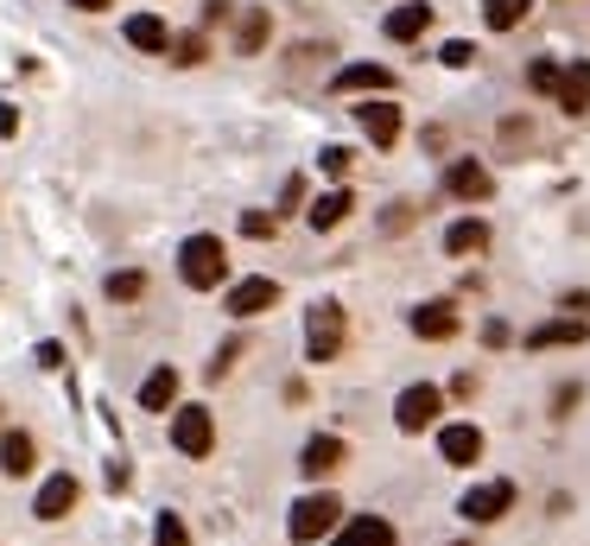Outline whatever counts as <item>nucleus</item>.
Instances as JSON below:
<instances>
[{"label":"nucleus","mask_w":590,"mask_h":546,"mask_svg":"<svg viewBox=\"0 0 590 546\" xmlns=\"http://www.w3.org/2000/svg\"><path fill=\"white\" fill-rule=\"evenodd\" d=\"M444 191L457 204H489V166L482 159H451L444 166Z\"/></svg>","instance_id":"obj_8"},{"label":"nucleus","mask_w":590,"mask_h":546,"mask_svg":"<svg viewBox=\"0 0 590 546\" xmlns=\"http://www.w3.org/2000/svg\"><path fill=\"white\" fill-rule=\"evenodd\" d=\"M179 280L190 292H210L229 280V248H222L217 235H190L185 248H179Z\"/></svg>","instance_id":"obj_1"},{"label":"nucleus","mask_w":590,"mask_h":546,"mask_svg":"<svg viewBox=\"0 0 590 546\" xmlns=\"http://www.w3.org/2000/svg\"><path fill=\"white\" fill-rule=\"evenodd\" d=\"M273 229H280V217H267V210H248V217H242V235H255V242H267Z\"/></svg>","instance_id":"obj_32"},{"label":"nucleus","mask_w":590,"mask_h":546,"mask_svg":"<svg viewBox=\"0 0 590 546\" xmlns=\"http://www.w3.org/2000/svg\"><path fill=\"white\" fill-rule=\"evenodd\" d=\"M331 546H394V527H388L381 514H356V521H343V527H336Z\"/></svg>","instance_id":"obj_16"},{"label":"nucleus","mask_w":590,"mask_h":546,"mask_svg":"<svg viewBox=\"0 0 590 546\" xmlns=\"http://www.w3.org/2000/svg\"><path fill=\"white\" fill-rule=\"evenodd\" d=\"M273 33V20H267V7H242V26H235V58H255L260 45Z\"/></svg>","instance_id":"obj_21"},{"label":"nucleus","mask_w":590,"mask_h":546,"mask_svg":"<svg viewBox=\"0 0 590 546\" xmlns=\"http://www.w3.org/2000/svg\"><path fill=\"white\" fill-rule=\"evenodd\" d=\"M470 58H477V45H470V38H451V45L439 51V64H451V71H464Z\"/></svg>","instance_id":"obj_30"},{"label":"nucleus","mask_w":590,"mask_h":546,"mask_svg":"<svg viewBox=\"0 0 590 546\" xmlns=\"http://www.w3.org/2000/svg\"><path fill=\"white\" fill-rule=\"evenodd\" d=\"M204 58H210L204 33H179V38H172V64H204Z\"/></svg>","instance_id":"obj_29"},{"label":"nucleus","mask_w":590,"mask_h":546,"mask_svg":"<svg viewBox=\"0 0 590 546\" xmlns=\"http://www.w3.org/2000/svg\"><path fill=\"white\" fill-rule=\"evenodd\" d=\"M508 509H515V483H477V489L457 502V514H464V521H477V527L502 521Z\"/></svg>","instance_id":"obj_6"},{"label":"nucleus","mask_w":590,"mask_h":546,"mask_svg":"<svg viewBox=\"0 0 590 546\" xmlns=\"http://www.w3.org/2000/svg\"><path fill=\"white\" fill-rule=\"evenodd\" d=\"M439 458H444V464H477V458H482V433H477V426H464V420H457V426H439Z\"/></svg>","instance_id":"obj_13"},{"label":"nucleus","mask_w":590,"mask_h":546,"mask_svg":"<svg viewBox=\"0 0 590 546\" xmlns=\"http://www.w3.org/2000/svg\"><path fill=\"white\" fill-rule=\"evenodd\" d=\"M343 337H349V325H343V305H311L305 312V356L311 363H336V350H343Z\"/></svg>","instance_id":"obj_2"},{"label":"nucleus","mask_w":590,"mask_h":546,"mask_svg":"<svg viewBox=\"0 0 590 546\" xmlns=\"http://www.w3.org/2000/svg\"><path fill=\"white\" fill-rule=\"evenodd\" d=\"M172 445H179L185 458H210V451H217V420H210V407H179V413H172Z\"/></svg>","instance_id":"obj_4"},{"label":"nucleus","mask_w":590,"mask_h":546,"mask_svg":"<svg viewBox=\"0 0 590 546\" xmlns=\"http://www.w3.org/2000/svg\"><path fill=\"white\" fill-rule=\"evenodd\" d=\"M127 45H134V51H172V33H165L159 13H134V20H127Z\"/></svg>","instance_id":"obj_23"},{"label":"nucleus","mask_w":590,"mask_h":546,"mask_svg":"<svg viewBox=\"0 0 590 546\" xmlns=\"http://www.w3.org/2000/svg\"><path fill=\"white\" fill-rule=\"evenodd\" d=\"M406 222H413V204H394V217H381V235H401Z\"/></svg>","instance_id":"obj_35"},{"label":"nucleus","mask_w":590,"mask_h":546,"mask_svg":"<svg viewBox=\"0 0 590 546\" xmlns=\"http://www.w3.org/2000/svg\"><path fill=\"white\" fill-rule=\"evenodd\" d=\"M590 337V318H546V325H533L527 330V350H571V343H585Z\"/></svg>","instance_id":"obj_10"},{"label":"nucleus","mask_w":590,"mask_h":546,"mask_svg":"<svg viewBox=\"0 0 590 546\" xmlns=\"http://www.w3.org/2000/svg\"><path fill=\"white\" fill-rule=\"evenodd\" d=\"M508 337H515V330L502 325V318H489V325H482V343H489V350H508Z\"/></svg>","instance_id":"obj_33"},{"label":"nucleus","mask_w":590,"mask_h":546,"mask_svg":"<svg viewBox=\"0 0 590 546\" xmlns=\"http://www.w3.org/2000/svg\"><path fill=\"white\" fill-rule=\"evenodd\" d=\"M235 356H242V343H222V350H217V363H210V381H222V375H229V363H235Z\"/></svg>","instance_id":"obj_34"},{"label":"nucleus","mask_w":590,"mask_h":546,"mask_svg":"<svg viewBox=\"0 0 590 546\" xmlns=\"http://www.w3.org/2000/svg\"><path fill=\"white\" fill-rule=\"evenodd\" d=\"M444 248H451V255H482V248H489V222H482V217H457L451 229H444Z\"/></svg>","instance_id":"obj_20"},{"label":"nucleus","mask_w":590,"mask_h":546,"mask_svg":"<svg viewBox=\"0 0 590 546\" xmlns=\"http://www.w3.org/2000/svg\"><path fill=\"white\" fill-rule=\"evenodd\" d=\"M527 7L533 0H482V20H489V33H515L520 20H527Z\"/></svg>","instance_id":"obj_25"},{"label":"nucleus","mask_w":590,"mask_h":546,"mask_svg":"<svg viewBox=\"0 0 590 546\" xmlns=\"http://www.w3.org/2000/svg\"><path fill=\"white\" fill-rule=\"evenodd\" d=\"M38 368H64V343H38Z\"/></svg>","instance_id":"obj_37"},{"label":"nucleus","mask_w":590,"mask_h":546,"mask_svg":"<svg viewBox=\"0 0 590 546\" xmlns=\"http://www.w3.org/2000/svg\"><path fill=\"white\" fill-rule=\"evenodd\" d=\"M558 109H565V114H585L590 109V58L565 64V76H558Z\"/></svg>","instance_id":"obj_18"},{"label":"nucleus","mask_w":590,"mask_h":546,"mask_svg":"<svg viewBox=\"0 0 590 546\" xmlns=\"http://www.w3.org/2000/svg\"><path fill=\"white\" fill-rule=\"evenodd\" d=\"M439 413H444V395L432 381H413L401 401H394V426H401V433H426V426H439Z\"/></svg>","instance_id":"obj_5"},{"label":"nucleus","mask_w":590,"mask_h":546,"mask_svg":"<svg viewBox=\"0 0 590 546\" xmlns=\"http://www.w3.org/2000/svg\"><path fill=\"white\" fill-rule=\"evenodd\" d=\"M172 401H179V368L165 363V368H152L147 381H140V407H147V413H165Z\"/></svg>","instance_id":"obj_22"},{"label":"nucleus","mask_w":590,"mask_h":546,"mask_svg":"<svg viewBox=\"0 0 590 546\" xmlns=\"http://www.w3.org/2000/svg\"><path fill=\"white\" fill-rule=\"evenodd\" d=\"M349 166H356V153H349V146H324V153H318V172H324V179H349Z\"/></svg>","instance_id":"obj_28"},{"label":"nucleus","mask_w":590,"mask_h":546,"mask_svg":"<svg viewBox=\"0 0 590 546\" xmlns=\"http://www.w3.org/2000/svg\"><path fill=\"white\" fill-rule=\"evenodd\" d=\"M33 464H38L33 433H0V471H7V476H33Z\"/></svg>","instance_id":"obj_19"},{"label":"nucleus","mask_w":590,"mask_h":546,"mask_svg":"<svg viewBox=\"0 0 590 546\" xmlns=\"http://www.w3.org/2000/svg\"><path fill=\"white\" fill-rule=\"evenodd\" d=\"M374 89H394L388 64H343L336 71V96H374Z\"/></svg>","instance_id":"obj_14"},{"label":"nucleus","mask_w":590,"mask_h":546,"mask_svg":"<svg viewBox=\"0 0 590 546\" xmlns=\"http://www.w3.org/2000/svg\"><path fill=\"white\" fill-rule=\"evenodd\" d=\"M413 337H426V343H444V337H457V312L432 299V305H413Z\"/></svg>","instance_id":"obj_15"},{"label":"nucleus","mask_w":590,"mask_h":546,"mask_svg":"<svg viewBox=\"0 0 590 546\" xmlns=\"http://www.w3.org/2000/svg\"><path fill=\"white\" fill-rule=\"evenodd\" d=\"M336 514H343V502L336 496H298L293 502V521H286V534H293L298 546L324 541V534H336Z\"/></svg>","instance_id":"obj_3"},{"label":"nucleus","mask_w":590,"mask_h":546,"mask_svg":"<svg viewBox=\"0 0 590 546\" xmlns=\"http://www.w3.org/2000/svg\"><path fill=\"white\" fill-rule=\"evenodd\" d=\"M426 26H432V7H426V0H406V7H394V13H388V38H394V45L426 38Z\"/></svg>","instance_id":"obj_17"},{"label":"nucleus","mask_w":590,"mask_h":546,"mask_svg":"<svg viewBox=\"0 0 590 546\" xmlns=\"http://www.w3.org/2000/svg\"><path fill=\"white\" fill-rule=\"evenodd\" d=\"M13 134H20V109H13V102H0V141H13Z\"/></svg>","instance_id":"obj_36"},{"label":"nucleus","mask_w":590,"mask_h":546,"mask_svg":"<svg viewBox=\"0 0 590 546\" xmlns=\"http://www.w3.org/2000/svg\"><path fill=\"white\" fill-rule=\"evenodd\" d=\"M273 305H280V280H267V274L229 287V312H235V318H260V312H273Z\"/></svg>","instance_id":"obj_9"},{"label":"nucleus","mask_w":590,"mask_h":546,"mask_svg":"<svg viewBox=\"0 0 590 546\" xmlns=\"http://www.w3.org/2000/svg\"><path fill=\"white\" fill-rule=\"evenodd\" d=\"M71 7H83V13H102V7H109V0H71Z\"/></svg>","instance_id":"obj_39"},{"label":"nucleus","mask_w":590,"mask_h":546,"mask_svg":"<svg viewBox=\"0 0 590 546\" xmlns=\"http://www.w3.org/2000/svg\"><path fill=\"white\" fill-rule=\"evenodd\" d=\"M152 541H159V546H185V521H179V514H159Z\"/></svg>","instance_id":"obj_31"},{"label":"nucleus","mask_w":590,"mask_h":546,"mask_svg":"<svg viewBox=\"0 0 590 546\" xmlns=\"http://www.w3.org/2000/svg\"><path fill=\"white\" fill-rule=\"evenodd\" d=\"M356 121H362V134H369L374 146H394L401 141V109H394V102H388V96H374V102H362V109H356Z\"/></svg>","instance_id":"obj_11"},{"label":"nucleus","mask_w":590,"mask_h":546,"mask_svg":"<svg viewBox=\"0 0 590 546\" xmlns=\"http://www.w3.org/2000/svg\"><path fill=\"white\" fill-rule=\"evenodd\" d=\"M349 210H356V197H349V191L336 184V191H324V197H318V204L305 210V222H311V229H336V222L349 217Z\"/></svg>","instance_id":"obj_24"},{"label":"nucleus","mask_w":590,"mask_h":546,"mask_svg":"<svg viewBox=\"0 0 590 546\" xmlns=\"http://www.w3.org/2000/svg\"><path fill=\"white\" fill-rule=\"evenodd\" d=\"M140 292H147V274H140V267H127V274H109V299H114V305H134Z\"/></svg>","instance_id":"obj_27"},{"label":"nucleus","mask_w":590,"mask_h":546,"mask_svg":"<svg viewBox=\"0 0 590 546\" xmlns=\"http://www.w3.org/2000/svg\"><path fill=\"white\" fill-rule=\"evenodd\" d=\"M343 458H349V451H343V438L318 433L305 451H298V471H305V476H331V471H343Z\"/></svg>","instance_id":"obj_12"},{"label":"nucleus","mask_w":590,"mask_h":546,"mask_svg":"<svg viewBox=\"0 0 590 546\" xmlns=\"http://www.w3.org/2000/svg\"><path fill=\"white\" fill-rule=\"evenodd\" d=\"M76 496H83V483H76L71 471L45 476V483H38V496H33V514H38V521H64V514L76 509Z\"/></svg>","instance_id":"obj_7"},{"label":"nucleus","mask_w":590,"mask_h":546,"mask_svg":"<svg viewBox=\"0 0 590 546\" xmlns=\"http://www.w3.org/2000/svg\"><path fill=\"white\" fill-rule=\"evenodd\" d=\"M280 204H286V210H298V204H305V179H286V191H280Z\"/></svg>","instance_id":"obj_38"},{"label":"nucleus","mask_w":590,"mask_h":546,"mask_svg":"<svg viewBox=\"0 0 590 546\" xmlns=\"http://www.w3.org/2000/svg\"><path fill=\"white\" fill-rule=\"evenodd\" d=\"M457 546H464V541H457Z\"/></svg>","instance_id":"obj_40"},{"label":"nucleus","mask_w":590,"mask_h":546,"mask_svg":"<svg viewBox=\"0 0 590 546\" xmlns=\"http://www.w3.org/2000/svg\"><path fill=\"white\" fill-rule=\"evenodd\" d=\"M558 76H565V64H558V58H533V64H527V89L558 96Z\"/></svg>","instance_id":"obj_26"}]
</instances>
